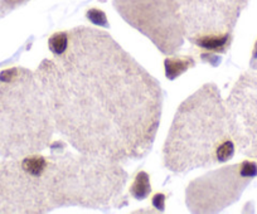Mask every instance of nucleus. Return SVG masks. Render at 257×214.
I'll use <instances>...</instances> for the list:
<instances>
[{
    "mask_svg": "<svg viewBox=\"0 0 257 214\" xmlns=\"http://www.w3.org/2000/svg\"><path fill=\"white\" fill-rule=\"evenodd\" d=\"M48 47L36 75L62 139L120 164L147 156L162 120L159 81L101 29L58 32Z\"/></svg>",
    "mask_w": 257,
    "mask_h": 214,
    "instance_id": "nucleus-1",
    "label": "nucleus"
},
{
    "mask_svg": "<svg viewBox=\"0 0 257 214\" xmlns=\"http://www.w3.org/2000/svg\"><path fill=\"white\" fill-rule=\"evenodd\" d=\"M226 106L218 87L209 82L178 107L168 132L163 160L177 174L227 163L233 157Z\"/></svg>",
    "mask_w": 257,
    "mask_h": 214,
    "instance_id": "nucleus-2",
    "label": "nucleus"
},
{
    "mask_svg": "<svg viewBox=\"0 0 257 214\" xmlns=\"http://www.w3.org/2000/svg\"><path fill=\"white\" fill-rule=\"evenodd\" d=\"M44 160V181L52 208L120 206L127 173L117 161L73 152L67 142L52 141Z\"/></svg>",
    "mask_w": 257,
    "mask_h": 214,
    "instance_id": "nucleus-3",
    "label": "nucleus"
},
{
    "mask_svg": "<svg viewBox=\"0 0 257 214\" xmlns=\"http://www.w3.org/2000/svg\"><path fill=\"white\" fill-rule=\"evenodd\" d=\"M53 115L36 71L11 67L0 72V156L41 154L53 141Z\"/></svg>",
    "mask_w": 257,
    "mask_h": 214,
    "instance_id": "nucleus-4",
    "label": "nucleus"
},
{
    "mask_svg": "<svg viewBox=\"0 0 257 214\" xmlns=\"http://www.w3.org/2000/svg\"><path fill=\"white\" fill-rule=\"evenodd\" d=\"M185 39L211 53L223 55L247 0H175Z\"/></svg>",
    "mask_w": 257,
    "mask_h": 214,
    "instance_id": "nucleus-5",
    "label": "nucleus"
},
{
    "mask_svg": "<svg viewBox=\"0 0 257 214\" xmlns=\"http://www.w3.org/2000/svg\"><path fill=\"white\" fill-rule=\"evenodd\" d=\"M44 155L0 161V214H43L53 210L44 184Z\"/></svg>",
    "mask_w": 257,
    "mask_h": 214,
    "instance_id": "nucleus-6",
    "label": "nucleus"
},
{
    "mask_svg": "<svg viewBox=\"0 0 257 214\" xmlns=\"http://www.w3.org/2000/svg\"><path fill=\"white\" fill-rule=\"evenodd\" d=\"M115 8L163 55L174 56L184 44L183 23L175 0H115Z\"/></svg>",
    "mask_w": 257,
    "mask_h": 214,
    "instance_id": "nucleus-7",
    "label": "nucleus"
},
{
    "mask_svg": "<svg viewBox=\"0 0 257 214\" xmlns=\"http://www.w3.org/2000/svg\"><path fill=\"white\" fill-rule=\"evenodd\" d=\"M257 176V163H241L214 169L190 181L185 190V204L192 213H218L237 201L252 179Z\"/></svg>",
    "mask_w": 257,
    "mask_h": 214,
    "instance_id": "nucleus-8",
    "label": "nucleus"
},
{
    "mask_svg": "<svg viewBox=\"0 0 257 214\" xmlns=\"http://www.w3.org/2000/svg\"><path fill=\"white\" fill-rule=\"evenodd\" d=\"M224 106L236 147L244 156L257 157V71L238 78Z\"/></svg>",
    "mask_w": 257,
    "mask_h": 214,
    "instance_id": "nucleus-9",
    "label": "nucleus"
},
{
    "mask_svg": "<svg viewBox=\"0 0 257 214\" xmlns=\"http://www.w3.org/2000/svg\"><path fill=\"white\" fill-rule=\"evenodd\" d=\"M196 65L193 58L178 57V56H169L165 60V75L170 80H174L178 76L182 75L188 68Z\"/></svg>",
    "mask_w": 257,
    "mask_h": 214,
    "instance_id": "nucleus-10",
    "label": "nucleus"
},
{
    "mask_svg": "<svg viewBox=\"0 0 257 214\" xmlns=\"http://www.w3.org/2000/svg\"><path fill=\"white\" fill-rule=\"evenodd\" d=\"M152 191V185H150V179L145 171H140L133 183L132 188H130V194L134 196L138 200H143L147 198Z\"/></svg>",
    "mask_w": 257,
    "mask_h": 214,
    "instance_id": "nucleus-11",
    "label": "nucleus"
}]
</instances>
